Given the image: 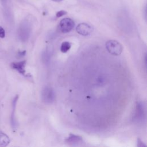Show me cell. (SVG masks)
I'll return each mask as SVG.
<instances>
[{
  "instance_id": "cell-1",
  "label": "cell",
  "mask_w": 147,
  "mask_h": 147,
  "mask_svg": "<svg viewBox=\"0 0 147 147\" xmlns=\"http://www.w3.org/2000/svg\"><path fill=\"white\" fill-rule=\"evenodd\" d=\"M32 31V26L29 21L25 20L21 22L18 29V36L21 41L26 42L28 40Z\"/></svg>"
},
{
  "instance_id": "cell-2",
  "label": "cell",
  "mask_w": 147,
  "mask_h": 147,
  "mask_svg": "<svg viewBox=\"0 0 147 147\" xmlns=\"http://www.w3.org/2000/svg\"><path fill=\"white\" fill-rule=\"evenodd\" d=\"M106 48L108 52L114 56H118L121 54L123 48L122 45L117 40H111L106 43Z\"/></svg>"
},
{
  "instance_id": "cell-3",
  "label": "cell",
  "mask_w": 147,
  "mask_h": 147,
  "mask_svg": "<svg viewBox=\"0 0 147 147\" xmlns=\"http://www.w3.org/2000/svg\"><path fill=\"white\" fill-rule=\"evenodd\" d=\"M41 99L45 103H52L55 100L53 90L50 87H45L41 91Z\"/></svg>"
},
{
  "instance_id": "cell-4",
  "label": "cell",
  "mask_w": 147,
  "mask_h": 147,
  "mask_svg": "<svg viewBox=\"0 0 147 147\" xmlns=\"http://www.w3.org/2000/svg\"><path fill=\"white\" fill-rule=\"evenodd\" d=\"M145 118V107L142 102H137L136 104V111L133 118L134 121L137 122H142Z\"/></svg>"
},
{
  "instance_id": "cell-5",
  "label": "cell",
  "mask_w": 147,
  "mask_h": 147,
  "mask_svg": "<svg viewBox=\"0 0 147 147\" xmlns=\"http://www.w3.org/2000/svg\"><path fill=\"white\" fill-rule=\"evenodd\" d=\"M74 21L69 18H65L62 19L59 25V28L62 33H68L74 27Z\"/></svg>"
},
{
  "instance_id": "cell-6",
  "label": "cell",
  "mask_w": 147,
  "mask_h": 147,
  "mask_svg": "<svg viewBox=\"0 0 147 147\" xmlns=\"http://www.w3.org/2000/svg\"><path fill=\"white\" fill-rule=\"evenodd\" d=\"M76 32L82 36H88L92 31V27L86 23H80L76 27Z\"/></svg>"
},
{
  "instance_id": "cell-7",
  "label": "cell",
  "mask_w": 147,
  "mask_h": 147,
  "mask_svg": "<svg viewBox=\"0 0 147 147\" xmlns=\"http://www.w3.org/2000/svg\"><path fill=\"white\" fill-rule=\"evenodd\" d=\"M65 142L70 145H79L83 143V139L81 136L70 134L69 137L65 140Z\"/></svg>"
},
{
  "instance_id": "cell-8",
  "label": "cell",
  "mask_w": 147,
  "mask_h": 147,
  "mask_svg": "<svg viewBox=\"0 0 147 147\" xmlns=\"http://www.w3.org/2000/svg\"><path fill=\"white\" fill-rule=\"evenodd\" d=\"M26 60H22L20 61L17 62H13L10 64L11 67L17 71L20 74L22 75L25 74V65H26Z\"/></svg>"
},
{
  "instance_id": "cell-9",
  "label": "cell",
  "mask_w": 147,
  "mask_h": 147,
  "mask_svg": "<svg viewBox=\"0 0 147 147\" xmlns=\"http://www.w3.org/2000/svg\"><path fill=\"white\" fill-rule=\"evenodd\" d=\"M18 99V95H17L16 96H14L12 101V112L10 117V122H11V125L13 128V129H15L17 125V122L16 120V117H15V111H16V105H17Z\"/></svg>"
},
{
  "instance_id": "cell-10",
  "label": "cell",
  "mask_w": 147,
  "mask_h": 147,
  "mask_svg": "<svg viewBox=\"0 0 147 147\" xmlns=\"http://www.w3.org/2000/svg\"><path fill=\"white\" fill-rule=\"evenodd\" d=\"M10 138L9 136L5 133L0 131V146L5 147L10 143Z\"/></svg>"
},
{
  "instance_id": "cell-11",
  "label": "cell",
  "mask_w": 147,
  "mask_h": 147,
  "mask_svg": "<svg viewBox=\"0 0 147 147\" xmlns=\"http://www.w3.org/2000/svg\"><path fill=\"white\" fill-rule=\"evenodd\" d=\"M52 55V51L51 49L49 48H47L43 52L42 54V60L45 63H49L51 57Z\"/></svg>"
},
{
  "instance_id": "cell-12",
  "label": "cell",
  "mask_w": 147,
  "mask_h": 147,
  "mask_svg": "<svg viewBox=\"0 0 147 147\" xmlns=\"http://www.w3.org/2000/svg\"><path fill=\"white\" fill-rule=\"evenodd\" d=\"M71 44L68 41H64L62 42L60 47V51L63 53H66L71 48Z\"/></svg>"
},
{
  "instance_id": "cell-13",
  "label": "cell",
  "mask_w": 147,
  "mask_h": 147,
  "mask_svg": "<svg viewBox=\"0 0 147 147\" xmlns=\"http://www.w3.org/2000/svg\"><path fill=\"white\" fill-rule=\"evenodd\" d=\"M67 14V11H64V10H60L59 11H57L56 14V16L59 18V17H60L61 16H63L64 15H65Z\"/></svg>"
},
{
  "instance_id": "cell-14",
  "label": "cell",
  "mask_w": 147,
  "mask_h": 147,
  "mask_svg": "<svg viewBox=\"0 0 147 147\" xmlns=\"http://www.w3.org/2000/svg\"><path fill=\"white\" fill-rule=\"evenodd\" d=\"M5 37V29L0 26V38H3Z\"/></svg>"
},
{
  "instance_id": "cell-15",
  "label": "cell",
  "mask_w": 147,
  "mask_h": 147,
  "mask_svg": "<svg viewBox=\"0 0 147 147\" xmlns=\"http://www.w3.org/2000/svg\"><path fill=\"white\" fill-rule=\"evenodd\" d=\"M146 145L144 144V142L138 138L137 139V146L142 147V146H145Z\"/></svg>"
},
{
  "instance_id": "cell-16",
  "label": "cell",
  "mask_w": 147,
  "mask_h": 147,
  "mask_svg": "<svg viewBox=\"0 0 147 147\" xmlns=\"http://www.w3.org/2000/svg\"><path fill=\"white\" fill-rule=\"evenodd\" d=\"M26 54V51H19L18 52V56L19 57H22L24 56Z\"/></svg>"
},
{
  "instance_id": "cell-17",
  "label": "cell",
  "mask_w": 147,
  "mask_h": 147,
  "mask_svg": "<svg viewBox=\"0 0 147 147\" xmlns=\"http://www.w3.org/2000/svg\"><path fill=\"white\" fill-rule=\"evenodd\" d=\"M52 1H53L54 2H60V1H61L62 0H52Z\"/></svg>"
},
{
  "instance_id": "cell-18",
  "label": "cell",
  "mask_w": 147,
  "mask_h": 147,
  "mask_svg": "<svg viewBox=\"0 0 147 147\" xmlns=\"http://www.w3.org/2000/svg\"><path fill=\"white\" fill-rule=\"evenodd\" d=\"M6 1H7V0H1L2 2H3V3H5V2Z\"/></svg>"
}]
</instances>
